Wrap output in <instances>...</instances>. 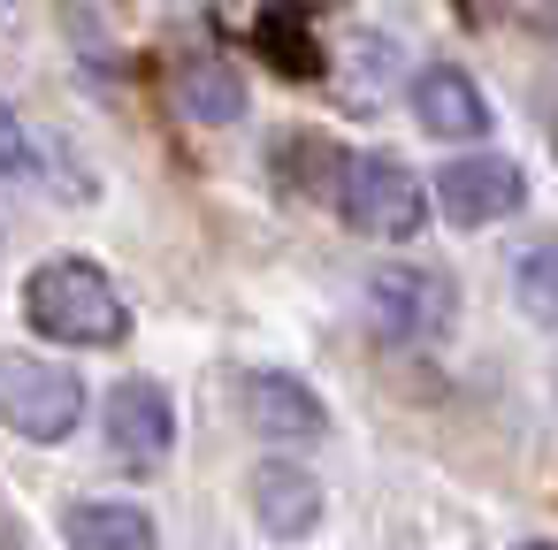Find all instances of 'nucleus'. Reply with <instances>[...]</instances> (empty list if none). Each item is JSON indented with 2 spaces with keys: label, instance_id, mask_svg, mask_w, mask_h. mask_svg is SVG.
I'll return each instance as SVG.
<instances>
[{
  "label": "nucleus",
  "instance_id": "7ed1b4c3",
  "mask_svg": "<svg viewBox=\"0 0 558 550\" xmlns=\"http://www.w3.org/2000/svg\"><path fill=\"white\" fill-rule=\"evenodd\" d=\"M0 420L24 443H62L85 420V382L39 352H0Z\"/></svg>",
  "mask_w": 558,
  "mask_h": 550
},
{
  "label": "nucleus",
  "instance_id": "f257e3e1",
  "mask_svg": "<svg viewBox=\"0 0 558 550\" xmlns=\"http://www.w3.org/2000/svg\"><path fill=\"white\" fill-rule=\"evenodd\" d=\"M24 321L70 352H108L131 337V306H123L116 276L93 260H39L24 276Z\"/></svg>",
  "mask_w": 558,
  "mask_h": 550
},
{
  "label": "nucleus",
  "instance_id": "9d476101",
  "mask_svg": "<svg viewBox=\"0 0 558 550\" xmlns=\"http://www.w3.org/2000/svg\"><path fill=\"white\" fill-rule=\"evenodd\" d=\"M62 542L70 550H161L146 504H123V497H85L62 512Z\"/></svg>",
  "mask_w": 558,
  "mask_h": 550
},
{
  "label": "nucleus",
  "instance_id": "4468645a",
  "mask_svg": "<svg viewBox=\"0 0 558 550\" xmlns=\"http://www.w3.org/2000/svg\"><path fill=\"white\" fill-rule=\"evenodd\" d=\"M520 550H558V542H520Z\"/></svg>",
  "mask_w": 558,
  "mask_h": 550
},
{
  "label": "nucleus",
  "instance_id": "f8f14e48",
  "mask_svg": "<svg viewBox=\"0 0 558 550\" xmlns=\"http://www.w3.org/2000/svg\"><path fill=\"white\" fill-rule=\"evenodd\" d=\"M512 306L535 329H558V237H535L512 253Z\"/></svg>",
  "mask_w": 558,
  "mask_h": 550
},
{
  "label": "nucleus",
  "instance_id": "f03ea898",
  "mask_svg": "<svg viewBox=\"0 0 558 550\" xmlns=\"http://www.w3.org/2000/svg\"><path fill=\"white\" fill-rule=\"evenodd\" d=\"M428 199L436 192L390 154H344L337 161V215L375 245H413L428 222Z\"/></svg>",
  "mask_w": 558,
  "mask_h": 550
},
{
  "label": "nucleus",
  "instance_id": "ddd939ff",
  "mask_svg": "<svg viewBox=\"0 0 558 550\" xmlns=\"http://www.w3.org/2000/svg\"><path fill=\"white\" fill-rule=\"evenodd\" d=\"M32 161V138H24V123H16V108L0 100V176H16Z\"/></svg>",
  "mask_w": 558,
  "mask_h": 550
},
{
  "label": "nucleus",
  "instance_id": "2eb2a0df",
  "mask_svg": "<svg viewBox=\"0 0 558 550\" xmlns=\"http://www.w3.org/2000/svg\"><path fill=\"white\" fill-rule=\"evenodd\" d=\"M550 138H558V115H550Z\"/></svg>",
  "mask_w": 558,
  "mask_h": 550
},
{
  "label": "nucleus",
  "instance_id": "0eeeda50",
  "mask_svg": "<svg viewBox=\"0 0 558 550\" xmlns=\"http://www.w3.org/2000/svg\"><path fill=\"white\" fill-rule=\"evenodd\" d=\"M100 428H108V451L131 459V466H161V459L177 451V405H169V390L146 382V375H131V382L108 390Z\"/></svg>",
  "mask_w": 558,
  "mask_h": 550
},
{
  "label": "nucleus",
  "instance_id": "39448f33",
  "mask_svg": "<svg viewBox=\"0 0 558 550\" xmlns=\"http://www.w3.org/2000/svg\"><path fill=\"white\" fill-rule=\"evenodd\" d=\"M428 192H436V215H444V222H459V230H489V222L520 215L527 176H520V161H505V154H459V161L436 169Z\"/></svg>",
  "mask_w": 558,
  "mask_h": 550
},
{
  "label": "nucleus",
  "instance_id": "20e7f679",
  "mask_svg": "<svg viewBox=\"0 0 558 550\" xmlns=\"http://www.w3.org/2000/svg\"><path fill=\"white\" fill-rule=\"evenodd\" d=\"M367 314H375L383 337L428 344V337L451 329V276L428 268V260H383V268L367 276Z\"/></svg>",
  "mask_w": 558,
  "mask_h": 550
},
{
  "label": "nucleus",
  "instance_id": "423d86ee",
  "mask_svg": "<svg viewBox=\"0 0 558 550\" xmlns=\"http://www.w3.org/2000/svg\"><path fill=\"white\" fill-rule=\"evenodd\" d=\"M238 405H245V428L268 436V443H314V436H329V405L299 375H283V367H245L238 375Z\"/></svg>",
  "mask_w": 558,
  "mask_h": 550
},
{
  "label": "nucleus",
  "instance_id": "1a4fd4ad",
  "mask_svg": "<svg viewBox=\"0 0 558 550\" xmlns=\"http://www.w3.org/2000/svg\"><path fill=\"white\" fill-rule=\"evenodd\" d=\"M413 115H421L428 138H482V131H489L482 85H474L466 70H451V62H428V70L413 77Z\"/></svg>",
  "mask_w": 558,
  "mask_h": 550
},
{
  "label": "nucleus",
  "instance_id": "6e6552de",
  "mask_svg": "<svg viewBox=\"0 0 558 550\" xmlns=\"http://www.w3.org/2000/svg\"><path fill=\"white\" fill-rule=\"evenodd\" d=\"M245 497H253L260 535H276V542H306L322 527V504H329L322 481H314V466H299V459H260L253 481H245Z\"/></svg>",
  "mask_w": 558,
  "mask_h": 550
},
{
  "label": "nucleus",
  "instance_id": "9b49d317",
  "mask_svg": "<svg viewBox=\"0 0 558 550\" xmlns=\"http://www.w3.org/2000/svg\"><path fill=\"white\" fill-rule=\"evenodd\" d=\"M177 100L192 108V123H238V115H245V77H238L230 62L199 54V62H184V77H177Z\"/></svg>",
  "mask_w": 558,
  "mask_h": 550
}]
</instances>
